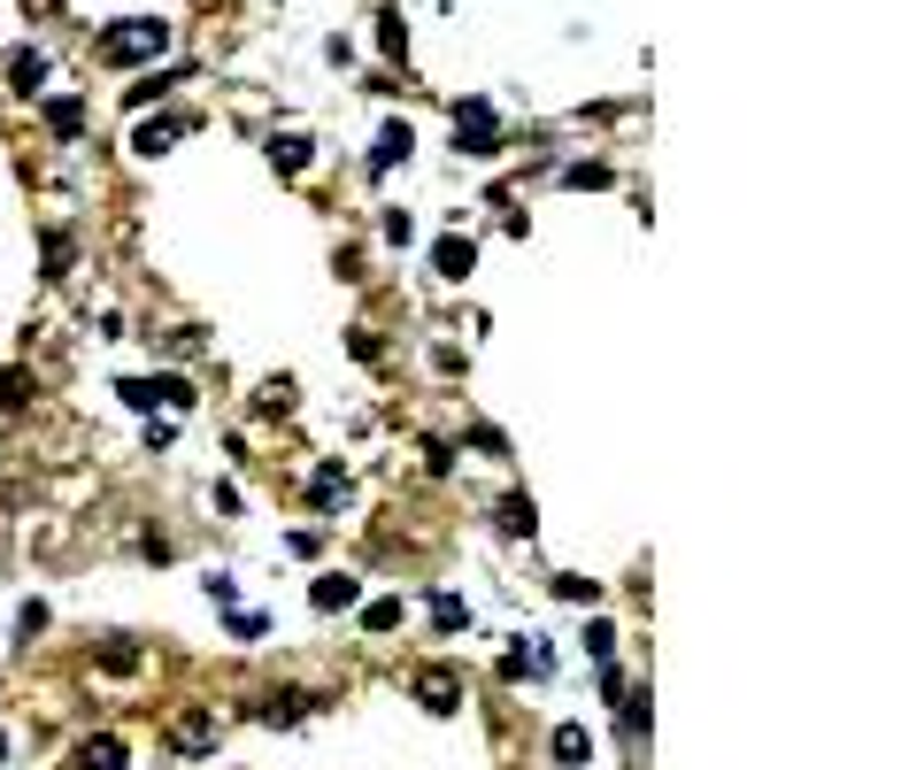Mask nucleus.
<instances>
[{
  "label": "nucleus",
  "instance_id": "f257e3e1",
  "mask_svg": "<svg viewBox=\"0 0 924 770\" xmlns=\"http://www.w3.org/2000/svg\"><path fill=\"white\" fill-rule=\"evenodd\" d=\"M93 54L109 62V70H147L170 54V23L162 16H116L101 39H93Z\"/></svg>",
  "mask_w": 924,
  "mask_h": 770
},
{
  "label": "nucleus",
  "instance_id": "f03ea898",
  "mask_svg": "<svg viewBox=\"0 0 924 770\" xmlns=\"http://www.w3.org/2000/svg\"><path fill=\"white\" fill-rule=\"evenodd\" d=\"M455 154H470V162H493L501 154V116H493L485 93L455 101Z\"/></svg>",
  "mask_w": 924,
  "mask_h": 770
},
{
  "label": "nucleus",
  "instance_id": "7ed1b4c3",
  "mask_svg": "<svg viewBox=\"0 0 924 770\" xmlns=\"http://www.w3.org/2000/svg\"><path fill=\"white\" fill-rule=\"evenodd\" d=\"M409 694H417L424 717H455V709H462V670H455V663H424V670L409 678Z\"/></svg>",
  "mask_w": 924,
  "mask_h": 770
},
{
  "label": "nucleus",
  "instance_id": "20e7f679",
  "mask_svg": "<svg viewBox=\"0 0 924 770\" xmlns=\"http://www.w3.org/2000/svg\"><path fill=\"white\" fill-rule=\"evenodd\" d=\"M116 401H132L140 417H154V409H193V386H185V378H116Z\"/></svg>",
  "mask_w": 924,
  "mask_h": 770
},
{
  "label": "nucleus",
  "instance_id": "39448f33",
  "mask_svg": "<svg viewBox=\"0 0 924 770\" xmlns=\"http://www.w3.org/2000/svg\"><path fill=\"white\" fill-rule=\"evenodd\" d=\"M216 732H224L216 709H177V717H170V748H177V756H208Z\"/></svg>",
  "mask_w": 924,
  "mask_h": 770
},
{
  "label": "nucleus",
  "instance_id": "423d86ee",
  "mask_svg": "<svg viewBox=\"0 0 924 770\" xmlns=\"http://www.w3.org/2000/svg\"><path fill=\"white\" fill-rule=\"evenodd\" d=\"M409 154H417V132H409V124L393 116V124H386V132L370 140V177H386V170H401Z\"/></svg>",
  "mask_w": 924,
  "mask_h": 770
},
{
  "label": "nucleus",
  "instance_id": "0eeeda50",
  "mask_svg": "<svg viewBox=\"0 0 924 770\" xmlns=\"http://www.w3.org/2000/svg\"><path fill=\"white\" fill-rule=\"evenodd\" d=\"M432 270H440L448 286H462V278L478 270V239H462V232H448V239L432 247Z\"/></svg>",
  "mask_w": 924,
  "mask_h": 770
},
{
  "label": "nucleus",
  "instance_id": "6e6552de",
  "mask_svg": "<svg viewBox=\"0 0 924 770\" xmlns=\"http://www.w3.org/2000/svg\"><path fill=\"white\" fill-rule=\"evenodd\" d=\"M185 132H193V116H154V124H140V132H132V154H170L177 147V140H185Z\"/></svg>",
  "mask_w": 924,
  "mask_h": 770
},
{
  "label": "nucleus",
  "instance_id": "1a4fd4ad",
  "mask_svg": "<svg viewBox=\"0 0 924 770\" xmlns=\"http://www.w3.org/2000/svg\"><path fill=\"white\" fill-rule=\"evenodd\" d=\"M39 85H47V54H39V47H16V54H8V93L39 101Z\"/></svg>",
  "mask_w": 924,
  "mask_h": 770
},
{
  "label": "nucleus",
  "instance_id": "9d476101",
  "mask_svg": "<svg viewBox=\"0 0 924 770\" xmlns=\"http://www.w3.org/2000/svg\"><path fill=\"white\" fill-rule=\"evenodd\" d=\"M39 116H47V132H54V140H78V132H85V101H78V93H47V101H39Z\"/></svg>",
  "mask_w": 924,
  "mask_h": 770
},
{
  "label": "nucleus",
  "instance_id": "9b49d317",
  "mask_svg": "<svg viewBox=\"0 0 924 770\" xmlns=\"http://www.w3.org/2000/svg\"><path fill=\"white\" fill-rule=\"evenodd\" d=\"M78 770H132V748L116 732H93V740H78Z\"/></svg>",
  "mask_w": 924,
  "mask_h": 770
},
{
  "label": "nucleus",
  "instance_id": "f8f14e48",
  "mask_svg": "<svg viewBox=\"0 0 924 770\" xmlns=\"http://www.w3.org/2000/svg\"><path fill=\"white\" fill-rule=\"evenodd\" d=\"M308 602H316L324 616H331V609H355V602H362V578H347V571H324V578L308 586Z\"/></svg>",
  "mask_w": 924,
  "mask_h": 770
},
{
  "label": "nucleus",
  "instance_id": "ddd939ff",
  "mask_svg": "<svg viewBox=\"0 0 924 770\" xmlns=\"http://www.w3.org/2000/svg\"><path fill=\"white\" fill-rule=\"evenodd\" d=\"M308 501H316V509H347V501H355V478H347L339 462H324V470L308 478Z\"/></svg>",
  "mask_w": 924,
  "mask_h": 770
},
{
  "label": "nucleus",
  "instance_id": "4468645a",
  "mask_svg": "<svg viewBox=\"0 0 924 770\" xmlns=\"http://www.w3.org/2000/svg\"><path fill=\"white\" fill-rule=\"evenodd\" d=\"M308 709H316V701H308V694H294V686H286V694H263V701H255V717H263V725H301Z\"/></svg>",
  "mask_w": 924,
  "mask_h": 770
},
{
  "label": "nucleus",
  "instance_id": "2eb2a0df",
  "mask_svg": "<svg viewBox=\"0 0 924 770\" xmlns=\"http://www.w3.org/2000/svg\"><path fill=\"white\" fill-rule=\"evenodd\" d=\"M362 609V632H401L409 624V602L401 594H378V602H355Z\"/></svg>",
  "mask_w": 924,
  "mask_h": 770
},
{
  "label": "nucleus",
  "instance_id": "dca6fc26",
  "mask_svg": "<svg viewBox=\"0 0 924 770\" xmlns=\"http://www.w3.org/2000/svg\"><path fill=\"white\" fill-rule=\"evenodd\" d=\"M555 763L563 770L594 763V732H586V725H555Z\"/></svg>",
  "mask_w": 924,
  "mask_h": 770
},
{
  "label": "nucleus",
  "instance_id": "f3484780",
  "mask_svg": "<svg viewBox=\"0 0 924 770\" xmlns=\"http://www.w3.org/2000/svg\"><path fill=\"white\" fill-rule=\"evenodd\" d=\"M308 162H316V147H308L301 132H286V140H270V170H278V177H301Z\"/></svg>",
  "mask_w": 924,
  "mask_h": 770
},
{
  "label": "nucleus",
  "instance_id": "a211bd4d",
  "mask_svg": "<svg viewBox=\"0 0 924 770\" xmlns=\"http://www.w3.org/2000/svg\"><path fill=\"white\" fill-rule=\"evenodd\" d=\"M378 54H386V62H409V23H401V8L378 16Z\"/></svg>",
  "mask_w": 924,
  "mask_h": 770
},
{
  "label": "nucleus",
  "instance_id": "6ab92c4d",
  "mask_svg": "<svg viewBox=\"0 0 924 770\" xmlns=\"http://www.w3.org/2000/svg\"><path fill=\"white\" fill-rule=\"evenodd\" d=\"M501 532H516V540H532V532H540V509H532V493H509V501H501Z\"/></svg>",
  "mask_w": 924,
  "mask_h": 770
},
{
  "label": "nucleus",
  "instance_id": "aec40b11",
  "mask_svg": "<svg viewBox=\"0 0 924 770\" xmlns=\"http://www.w3.org/2000/svg\"><path fill=\"white\" fill-rule=\"evenodd\" d=\"M501 670H509V678H547V670H555V655H547V639H532V647H516Z\"/></svg>",
  "mask_w": 924,
  "mask_h": 770
},
{
  "label": "nucleus",
  "instance_id": "412c9836",
  "mask_svg": "<svg viewBox=\"0 0 924 770\" xmlns=\"http://www.w3.org/2000/svg\"><path fill=\"white\" fill-rule=\"evenodd\" d=\"M70 255H78V239H70V232H47V286L70 278Z\"/></svg>",
  "mask_w": 924,
  "mask_h": 770
},
{
  "label": "nucleus",
  "instance_id": "4be33fe9",
  "mask_svg": "<svg viewBox=\"0 0 924 770\" xmlns=\"http://www.w3.org/2000/svg\"><path fill=\"white\" fill-rule=\"evenodd\" d=\"M432 624H440V632H462V624H470V602H462V594H432Z\"/></svg>",
  "mask_w": 924,
  "mask_h": 770
},
{
  "label": "nucleus",
  "instance_id": "5701e85b",
  "mask_svg": "<svg viewBox=\"0 0 924 770\" xmlns=\"http://www.w3.org/2000/svg\"><path fill=\"white\" fill-rule=\"evenodd\" d=\"M563 185H594V193H602V185H616V170H609V162H571Z\"/></svg>",
  "mask_w": 924,
  "mask_h": 770
},
{
  "label": "nucleus",
  "instance_id": "b1692460",
  "mask_svg": "<svg viewBox=\"0 0 924 770\" xmlns=\"http://www.w3.org/2000/svg\"><path fill=\"white\" fill-rule=\"evenodd\" d=\"M555 594H563V602H578V609H594V602H602V586H594V578H571V571L555 578Z\"/></svg>",
  "mask_w": 924,
  "mask_h": 770
},
{
  "label": "nucleus",
  "instance_id": "393cba45",
  "mask_svg": "<svg viewBox=\"0 0 924 770\" xmlns=\"http://www.w3.org/2000/svg\"><path fill=\"white\" fill-rule=\"evenodd\" d=\"M101 670L109 678H140V647H101Z\"/></svg>",
  "mask_w": 924,
  "mask_h": 770
},
{
  "label": "nucleus",
  "instance_id": "a878e982",
  "mask_svg": "<svg viewBox=\"0 0 924 770\" xmlns=\"http://www.w3.org/2000/svg\"><path fill=\"white\" fill-rule=\"evenodd\" d=\"M23 393H31V370H0V417L23 409Z\"/></svg>",
  "mask_w": 924,
  "mask_h": 770
},
{
  "label": "nucleus",
  "instance_id": "bb28decb",
  "mask_svg": "<svg viewBox=\"0 0 924 770\" xmlns=\"http://www.w3.org/2000/svg\"><path fill=\"white\" fill-rule=\"evenodd\" d=\"M378 232H386V247H409V239H417V224H409V208H386V224H378Z\"/></svg>",
  "mask_w": 924,
  "mask_h": 770
},
{
  "label": "nucleus",
  "instance_id": "cd10ccee",
  "mask_svg": "<svg viewBox=\"0 0 924 770\" xmlns=\"http://www.w3.org/2000/svg\"><path fill=\"white\" fill-rule=\"evenodd\" d=\"M255 409H263V417H286V409H294V386H286V378H270V386H263V401H255Z\"/></svg>",
  "mask_w": 924,
  "mask_h": 770
},
{
  "label": "nucleus",
  "instance_id": "c85d7f7f",
  "mask_svg": "<svg viewBox=\"0 0 924 770\" xmlns=\"http://www.w3.org/2000/svg\"><path fill=\"white\" fill-rule=\"evenodd\" d=\"M616 701H624V732L639 740V732H647V686H639V694H616Z\"/></svg>",
  "mask_w": 924,
  "mask_h": 770
},
{
  "label": "nucleus",
  "instance_id": "c756f323",
  "mask_svg": "<svg viewBox=\"0 0 924 770\" xmlns=\"http://www.w3.org/2000/svg\"><path fill=\"white\" fill-rule=\"evenodd\" d=\"M201 586H208V602H216V609H232V602H239V586H232V571H208Z\"/></svg>",
  "mask_w": 924,
  "mask_h": 770
},
{
  "label": "nucleus",
  "instance_id": "7c9ffc66",
  "mask_svg": "<svg viewBox=\"0 0 924 770\" xmlns=\"http://www.w3.org/2000/svg\"><path fill=\"white\" fill-rule=\"evenodd\" d=\"M347 355H355V362H378L386 347H378V331H347Z\"/></svg>",
  "mask_w": 924,
  "mask_h": 770
},
{
  "label": "nucleus",
  "instance_id": "2f4dec72",
  "mask_svg": "<svg viewBox=\"0 0 924 770\" xmlns=\"http://www.w3.org/2000/svg\"><path fill=\"white\" fill-rule=\"evenodd\" d=\"M586 655H594V663H609V655H616V632H609V624H594V632H586Z\"/></svg>",
  "mask_w": 924,
  "mask_h": 770
},
{
  "label": "nucleus",
  "instance_id": "473e14b6",
  "mask_svg": "<svg viewBox=\"0 0 924 770\" xmlns=\"http://www.w3.org/2000/svg\"><path fill=\"white\" fill-rule=\"evenodd\" d=\"M470 448H485V455H509V440H501L493 424H470Z\"/></svg>",
  "mask_w": 924,
  "mask_h": 770
},
{
  "label": "nucleus",
  "instance_id": "72a5a7b5",
  "mask_svg": "<svg viewBox=\"0 0 924 770\" xmlns=\"http://www.w3.org/2000/svg\"><path fill=\"white\" fill-rule=\"evenodd\" d=\"M232 639H263V616H255V609H232Z\"/></svg>",
  "mask_w": 924,
  "mask_h": 770
},
{
  "label": "nucleus",
  "instance_id": "f704fd0d",
  "mask_svg": "<svg viewBox=\"0 0 924 770\" xmlns=\"http://www.w3.org/2000/svg\"><path fill=\"white\" fill-rule=\"evenodd\" d=\"M0 756H8V732H0Z\"/></svg>",
  "mask_w": 924,
  "mask_h": 770
}]
</instances>
